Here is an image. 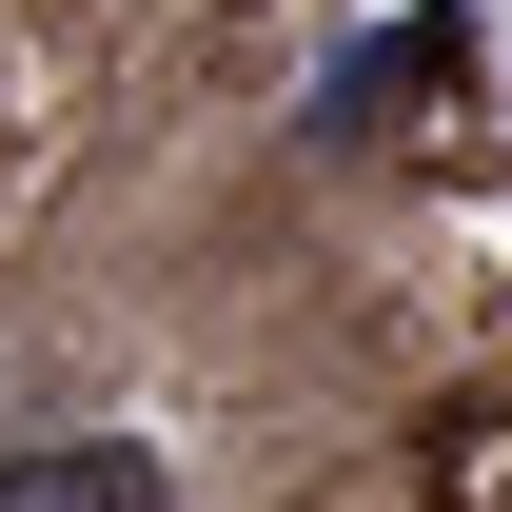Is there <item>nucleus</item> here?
<instances>
[{
	"label": "nucleus",
	"instance_id": "nucleus-1",
	"mask_svg": "<svg viewBox=\"0 0 512 512\" xmlns=\"http://www.w3.org/2000/svg\"><path fill=\"white\" fill-rule=\"evenodd\" d=\"M0 512H178V473H158L138 434H60V453L0 473Z\"/></svg>",
	"mask_w": 512,
	"mask_h": 512
}]
</instances>
